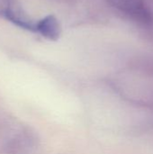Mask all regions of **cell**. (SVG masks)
I'll return each instance as SVG.
<instances>
[{
	"mask_svg": "<svg viewBox=\"0 0 153 154\" xmlns=\"http://www.w3.org/2000/svg\"><path fill=\"white\" fill-rule=\"evenodd\" d=\"M34 32H39L48 40L56 41L60 35V26L55 16L48 15L35 23Z\"/></svg>",
	"mask_w": 153,
	"mask_h": 154,
	"instance_id": "3957f363",
	"label": "cell"
},
{
	"mask_svg": "<svg viewBox=\"0 0 153 154\" xmlns=\"http://www.w3.org/2000/svg\"><path fill=\"white\" fill-rule=\"evenodd\" d=\"M118 11L135 22L150 25L153 23V14L143 0H107Z\"/></svg>",
	"mask_w": 153,
	"mask_h": 154,
	"instance_id": "6da1fadb",
	"label": "cell"
},
{
	"mask_svg": "<svg viewBox=\"0 0 153 154\" xmlns=\"http://www.w3.org/2000/svg\"><path fill=\"white\" fill-rule=\"evenodd\" d=\"M0 15L22 29L35 30V23L26 16L15 0H0Z\"/></svg>",
	"mask_w": 153,
	"mask_h": 154,
	"instance_id": "7a4b0ae2",
	"label": "cell"
}]
</instances>
